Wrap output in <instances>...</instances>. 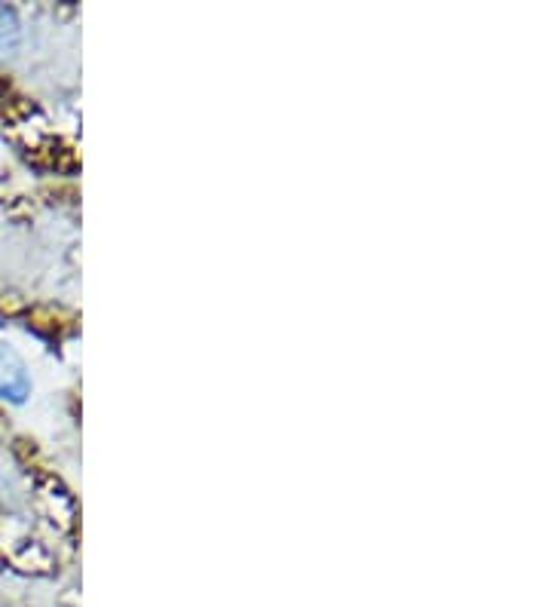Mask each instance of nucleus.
Returning <instances> with one entry per match:
<instances>
[{"label": "nucleus", "mask_w": 551, "mask_h": 607, "mask_svg": "<svg viewBox=\"0 0 551 607\" xmlns=\"http://www.w3.org/2000/svg\"><path fill=\"white\" fill-rule=\"evenodd\" d=\"M19 40H22L19 19H16V13L10 10V6L0 4V62H6V58L16 56Z\"/></svg>", "instance_id": "nucleus-2"}, {"label": "nucleus", "mask_w": 551, "mask_h": 607, "mask_svg": "<svg viewBox=\"0 0 551 607\" xmlns=\"http://www.w3.org/2000/svg\"><path fill=\"white\" fill-rule=\"evenodd\" d=\"M31 383H28V372H25L22 359L13 353L10 347H0V399L10 402H22L28 396Z\"/></svg>", "instance_id": "nucleus-1"}]
</instances>
